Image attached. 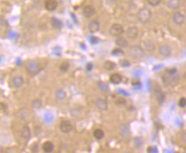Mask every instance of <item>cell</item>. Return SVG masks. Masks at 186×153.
Wrapping results in <instances>:
<instances>
[{
  "label": "cell",
  "instance_id": "5b68a950",
  "mask_svg": "<svg viewBox=\"0 0 186 153\" xmlns=\"http://www.w3.org/2000/svg\"><path fill=\"white\" fill-rule=\"evenodd\" d=\"M109 32H110L111 35L117 37V36L121 35V34L124 33V29H123V27H122L120 24H118V23H114V24H112L111 27L110 28Z\"/></svg>",
  "mask_w": 186,
  "mask_h": 153
},
{
  "label": "cell",
  "instance_id": "7a4b0ae2",
  "mask_svg": "<svg viewBox=\"0 0 186 153\" xmlns=\"http://www.w3.org/2000/svg\"><path fill=\"white\" fill-rule=\"evenodd\" d=\"M163 82L165 84V85L166 86H174L178 84V76L177 74V72H166L165 74L163 76L162 78Z\"/></svg>",
  "mask_w": 186,
  "mask_h": 153
},
{
  "label": "cell",
  "instance_id": "4dcf8cb0",
  "mask_svg": "<svg viewBox=\"0 0 186 153\" xmlns=\"http://www.w3.org/2000/svg\"><path fill=\"white\" fill-rule=\"evenodd\" d=\"M147 2H148V3L149 5L155 7V6H158V5H159V3L162 2V0H147Z\"/></svg>",
  "mask_w": 186,
  "mask_h": 153
},
{
  "label": "cell",
  "instance_id": "836d02e7",
  "mask_svg": "<svg viewBox=\"0 0 186 153\" xmlns=\"http://www.w3.org/2000/svg\"><path fill=\"white\" fill-rule=\"evenodd\" d=\"M68 68H69V64L68 63H63L61 65H60V71H66L67 70H68Z\"/></svg>",
  "mask_w": 186,
  "mask_h": 153
},
{
  "label": "cell",
  "instance_id": "2e32d148",
  "mask_svg": "<svg viewBox=\"0 0 186 153\" xmlns=\"http://www.w3.org/2000/svg\"><path fill=\"white\" fill-rule=\"evenodd\" d=\"M122 76L119 73H113L110 76V82L113 84H118L122 82Z\"/></svg>",
  "mask_w": 186,
  "mask_h": 153
},
{
  "label": "cell",
  "instance_id": "1f68e13d",
  "mask_svg": "<svg viewBox=\"0 0 186 153\" xmlns=\"http://www.w3.org/2000/svg\"><path fill=\"white\" fill-rule=\"evenodd\" d=\"M119 64L122 67H129L131 65V63L128 61V60H121L119 61Z\"/></svg>",
  "mask_w": 186,
  "mask_h": 153
},
{
  "label": "cell",
  "instance_id": "4316f807",
  "mask_svg": "<svg viewBox=\"0 0 186 153\" xmlns=\"http://www.w3.org/2000/svg\"><path fill=\"white\" fill-rule=\"evenodd\" d=\"M41 105H42V102L40 99H35L32 102V107L35 109H39L41 107Z\"/></svg>",
  "mask_w": 186,
  "mask_h": 153
},
{
  "label": "cell",
  "instance_id": "ffe728a7",
  "mask_svg": "<svg viewBox=\"0 0 186 153\" xmlns=\"http://www.w3.org/2000/svg\"><path fill=\"white\" fill-rule=\"evenodd\" d=\"M42 149L45 152H52L54 149V145L51 141H46L43 144Z\"/></svg>",
  "mask_w": 186,
  "mask_h": 153
},
{
  "label": "cell",
  "instance_id": "7c38bea8",
  "mask_svg": "<svg viewBox=\"0 0 186 153\" xmlns=\"http://www.w3.org/2000/svg\"><path fill=\"white\" fill-rule=\"evenodd\" d=\"M95 106L98 109H100L101 111H106L108 109V105H107L106 101L101 98H99L95 101Z\"/></svg>",
  "mask_w": 186,
  "mask_h": 153
},
{
  "label": "cell",
  "instance_id": "ba28073f",
  "mask_svg": "<svg viewBox=\"0 0 186 153\" xmlns=\"http://www.w3.org/2000/svg\"><path fill=\"white\" fill-rule=\"evenodd\" d=\"M24 84V79L20 77V76H16V77H14L11 81H10V85L11 87L15 88V89H19L21 88Z\"/></svg>",
  "mask_w": 186,
  "mask_h": 153
},
{
  "label": "cell",
  "instance_id": "5bb4252c",
  "mask_svg": "<svg viewBox=\"0 0 186 153\" xmlns=\"http://www.w3.org/2000/svg\"><path fill=\"white\" fill-rule=\"evenodd\" d=\"M181 5H182L181 0H169L167 3V7L172 10L179 9L181 7Z\"/></svg>",
  "mask_w": 186,
  "mask_h": 153
},
{
  "label": "cell",
  "instance_id": "ac0fdd59",
  "mask_svg": "<svg viewBox=\"0 0 186 153\" xmlns=\"http://www.w3.org/2000/svg\"><path fill=\"white\" fill-rule=\"evenodd\" d=\"M115 43L118 47H119L120 48L121 47H126L128 46V41L126 40V39H124V37H121L120 35L119 36H117V39L115 40Z\"/></svg>",
  "mask_w": 186,
  "mask_h": 153
},
{
  "label": "cell",
  "instance_id": "83f0119b",
  "mask_svg": "<svg viewBox=\"0 0 186 153\" xmlns=\"http://www.w3.org/2000/svg\"><path fill=\"white\" fill-rule=\"evenodd\" d=\"M98 88L100 89V91H101L102 92L108 91V86H107V84H105L104 82H102V81H100L98 83Z\"/></svg>",
  "mask_w": 186,
  "mask_h": 153
},
{
  "label": "cell",
  "instance_id": "9c48e42d",
  "mask_svg": "<svg viewBox=\"0 0 186 153\" xmlns=\"http://www.w3.org/2000/svg\"><path fill=\"white\" fill-rule=\"evenodd\" d=\"M59 127H60L61 132H64V133H69L73 129V126H72L71 123L69 121H61Z\"/></svg>",
  "mask_w": 186,
  "mask_h": 153
},
{
  "label": "cell",
  "instance_id": "b9f144b4",
  "mask_svg": "<svg viewBox=\"0 0 186 153\" xmlns=\"http://www.w3.org/2000/svg\"><path fill=\"white\" fill-rule=\"evenodd\" d=\"M0 152H2V149H1V147H0Z\"/></svg>",
  "mask_w": 186,
  "mask_h": 153
},
{
  "label": "cell",
  "instance_id": "8d00e7d4",
  "mask_svg": "<svg viewBox=\"0 0 186 153\" xmlns=\"http://www.w3.org/2000/svg\"><path fill=\"white\" fill-rule=\"evenodd\" d=\"M148 152L149 153H156L158 152V149L155 147V146H150V147H148Z\"/></svg>",
  "mask_w": 186,
  "mask_h": 153
},
{
  "label": "cell",
  "instance_id": "d590c367",
  "mask_svg": "<svg viewBox=\"0 0 186 153\" xmlns=\"http://www.w3.org/2000/svg\"><path fill=\"white\" fill-rule=\"evenodd\" d=\"M132 86L134 88H135L136 90L141 89V83H140V81H134L132 83Z\"/></svg>",
  "mask_w": 186,
  "mask_h": 153
},
{
  "label": "cell",
  "instance_id": "277c9868",
  "mask_svg": "<svg viewBox=\"0 0 186 153\" xmlns=\"http://www.w3.org/2000/svg\"><path fill=\"white\" fill-rule=\"evenodd\" d=\"M40 65L39 64V63L35 61L30 62L27 66V71L29 75L31 76H34L36 74H38L40 71Z\"/></svg>",
  "mask_w": 186,
  "mask_h": 153
},
{
  "label": "cell",
  "instance_id": "8fae6325",
  "mask_svg": "<svg viewBox=\"0 0 186 153\" xmlns=\"http://www.w3.org/2000/svg\"><path fill=\"white\" fill-rule=\"evenodd\" d=\"M95 14V9L92 5H88L83 9V16L86 18H90Z\"/></svg>",
  "mask_w": 186,
  "mask_h": 153
},
{
  "label": "cell",
  "instance_id": "484cf974",
  "mask_svg": "<svg viewBox=\"0 0 186 153\" xmlns=\"http://www.w3.org/2000/svg\"><path fill=\"white\" fill-rule=\"evenodd\" d=\"M115 66H116L115 63L110 61V60H107V61L104 63V68L106 69V71H111V70H113L115 68Z\"/></svg>",
  "mask_w": 186,
  "mask_h": 153
},
{
  "label": "cell",
  "instance_id": "d6a6232c",
  "mask_svg": "<svg viewBox=\"0 0 186 153\" xmlns=\"http://www.w3.org/2000/svg\"><path fill=\"white\" fill-rule=\"evenodd\" d=\"M89 40H90V43L93 44V45H95V44H98L100 42V39L98 37H95V36H92L89 38Z\"/></svg>",
  "mask_w": 186,
  "mask_h": 153
},
{
  "label": "cell",
  "instance_id": "ab89813d",
  "mask_svg": "<svg viewBox=\"0 0 186 153\" xmlns=\"http://www.w3.org/2000/svg\"><path fill=\"white\" fill-rule=\"evenodd\" d=\"M70 16H72V17L74 18V22H75L76 23H77V18H76V16H75V15H74V14H71Z\"/></svg>",
  "mask_w": 186,
  "mask_h": 153
},
{
  "label": "cell",
  "instance_id": "f35d334b",
  "mask_svg": "<svg viewBox=\"0 0 186 153\" xmlns=\"http://www.w3.org/2000/svg\"><path fill=\"white\" fill-rule=\"evenodd\" d=\"M93 69V64H90V63H88V64H87V71H91Z\"/></svg>",
  "mask_w": 186,
  "mask_h": 153
},
{
  "label": "cell",
  "instance_id": "6da1fadb",
  "mask_svg": "<svg viewBox=\"0 0 186 153\" xmlns=\"http://www.w3.org/2000/svg\"><path fill=\"white\" fill-rule=\"evenodd\" d=\"M152 18V12L148 8H142L137 13V19L142 24H147Z\"/></svg>",
  "mask_w": 186,
  "mask_h": 153
},
{
  "label": "cell",
  "instance_id": "74e56055",
  "mask_svg": "<svg viewBox=\"0 0 186 153\" xmlns=\"http://www.w3.org/2000/svg\"><path fill=\"white\" fill-rule=\"evenodd\" d=\"M106 3L110 5H112V4H115L118 0H106Z\"/></svg>",
  "mask_w": 186,
  "mask_h": 153
},
{
  "label": "cell",
  "instance_id": "d4e9b609",
  "mask_svg": "<svg viewBox=\"0 0 186 153\" xmlns=\"http://www.w3.org/2000/svg\"><path fill=\"white\" fill-rule=\"evenodd\" d=\"M104 135H105V133H104L103 130H101V129H95L94 132V138L96 139H103Z\"/></svg>",
  "mask_w": 186,
  "mask_h": 153
},
{
  "label": "cell",
  "instance_id": "3957f363",
  "mask_svg": "<svg viewBox=\"0 0 186 153\" xmlns=\"http://www.w3.org/2000/svg\"><path fill=\"white\" fill-rule=\"evenodd\" d=\"M130 56L135 60H140L144 56V50L140 46H132L129 49Z\"/></svg>",
  "mask_w": 186,
  "mask_h": 153
},
{
  "label": "cell",
  "instance_id": "9a60e30c",
  "mask_svg": "<svg viewBox=\"0 0 186 153\" xmlns=\"http://www.w3.org/2000/svg\"><path fill=\"white\" fill-rule=\"evenodd\" d=\"M45 7L48 11H53L57 7V2L56 0H46L45 2Z\"/></svg>",
  "mask_w": 186,
  "mask_h": 153
},
{
  "label": "cell",
  "instance_id": "f546056e",
  "mask_svg": "<svg viewBox=\"0 0 186 153\" xmlns=\"http://www.w3.org/2000/svg\"><path fill=\"white\" fill-rule=\"evenodd\" d=\"M111 55H113V56H121V55H124V51L120 47L115 48L114 50L111 51Z\"/></svg>",
  "mask_w": 186,
  "mask_h": 153
},
{
  "label": "cell",
  "instance_id": "52a82bcc",
  "mask_svg": "<svg viewBox=\"0 0 186 153\" xmlns=\"http://www.w3.org/2000/svg\"><path fill=\"white\" fill-rule=\"evenodd\" d=\"M172 21L175 24L180 26V25L184 24V23L185 21V16L181 12H175L172 15Z\"/></svg>",
  "mask_w": 186,
  "mask_h": 153
},
{
  "label": "cell",
  "instance_id": "e0dca14e",
  "mask_svg": "<svg viewBox=\"0 0 186 153\" xmlns=\"http://www.w3.org/2000/svg\"><path fill=\"white\" fill-rule=\"evenodd\" d=\"M88 29L91 33H95L100 30V23L98 20H94L89 23Z\"/></svg>",
  "mask_w": 186,
  "mask_h": 153
},
{
  "label": "cell",
  "instance_id": "f1b7e54d",
  "mask_svg": "<svg viewBox=\"0 0 186 153\" xmlns=\"http://www.w3.org/2000/svg\"><path fill=\"white\" fill-rule=\"evenodd\" d=\"M145 47H146V49L149 52H152L155 50V44L150 40H147L145 42Z\"/></svg>",
  "mask_w": 186,
  "mask_h": 153
},
{
  "label": "cell",
  "instance_id": "d6986e66",
  "mask_svg": "<svg viewBox=\"0 0 186 153\" xmlns=\"http://www.w3.org/2000/svg\"><path fill=\"white\" fill-rule=\"evenodd\" d=\"M22 137L26 139V140H28L30 139V136H31V131L29 129V127L27 126H24L22 129Z\"/></svg>",
  "mask_w": 186,
  "mask_h": 153
},
{
  "label": "cell",
  "instance_id": "7402d4cb",
  "mask_svg": "<svg viewBox=\"0 0 186 153\" xmlns=\"http://www.w3.org/2000/svg\"><path fill=\"white\" fill-rule=\"evenodd\" d=\"M51 23H52V25H53V28H55V29H61V28H62V26H63L62 22H61L60 20H58L57 18H55V17L52 18V20H51Z\"/></svg>",
  "mask_w": 186,
  "mask_h": 153
},
{
  "label": "cell",
  "instance_id": "44dd1931",
  "mask_svg": "<svg viewBox=\"0 0 186 153\" xmlns=\"http://www.w3.org/2000/svg\"><path fill=\"white\" fill-rule=\"evenodd\" d=\"M134 141V145L136 149H140L142 148V146L143 145V140L141 137H136L133 139Z\"/></svg>",
  "mask_w": 186,
  "mask_h": 153
},
{
  "label": "cell",
  "instance_id": "30bf717a",
  "mask_svg": "<svg viewBox=\"0 0 186 153\" xmlns=\"http://www.w3.org/2000/svg\"><path fill=\"white\" fill-rule=\"evenodd\" d=\"M119 132L121 134V136L124 139H127L129 138L131 132H130V127L127 124H121L119 126Z\"/></svg>",
  "mask_w": 186,
  "mask_h": 153
},
{
  "label": "cell",
  "instance_id": "e575fe53",
  "mask_svg": "<svg viewBox=\"0 0 186 153\" xmlns=\"http://www.w3.org/2000/svg\"><path fill=\"white\" fill-rule=\"evenodd\" d=\"M178 105L180 108H185L186 105V100L185 97H182L180 100H179V102H178Z\"/></svg>",
  "mask_w": 186,
  "mask_h": 153
},
{
  "label": "cell",
  "instance_id": "60d3db41",
  "mask_svg": "<svg viewBox=\"0 0 186 153\" xmlns=\"http://www.w3.org/2000/svg\"><path fill=\"white\" fill-rule=\"evenodd\" d=\"M17 64H21V61H20V60H17Z\"/></svg>",
  "mask_w": 186,
  "mask_h": 153
},
{
  "label": "cell",
  "instance_id": "603a6c76",
  "mask_svg": "<svg viewBox=\"0 0 186 153\" xmlns=\"http://www.w3.org/2000/svg\"><path fill=\"white\" fill-rule=\"evenodd\" d=\"M155 96H156V99L158 101L159 103H163V102L165 101V94L161 91L160 90L159 91H155Z\"/></svg>",
  "mask_w": 186,
  "mask_h": 153
},
{
  "label": "cell",
  "instance_id": "4fadbf2b",
  "mask_svg": "<svg viewBox=\"0 0 186 153\" xmlns=\"http://www.w3.org/2000/svg\"><path fill=\"white\" fill-rule=\"evenodd\" d=\"M126 35L127 37L130 39V40H135L137 35H138V30L136 27L132 26V27H130L127 31H126Z\"/></svg>",
  "mask_w": 186,
  "mask_h": 153
},
{
  "label": "cell",
  "instance_id": "cb8c5ba5",
  "mask_svg": "<svg viewBox=\"0 0 186 153\" xmlns=\"http://www.w3.org/2000/svg\"><path fill=\"white\" fill-rule=\"evenodd\" d=\"M65 97H66V93L63 90H57L56 91V98L58 101H63L65 99Z\"/></svg>",
  "mask_w": 186,
  "mask_h": 153
},
{
  "label": "cell",
  "instance_id": "8992f818",
  "mask_svg": "<svg viewBox=\"0 0 186 153\" xmlns=\"http://www.w3.org/2000/svg\"><path fill=\"white\" fill-rule=\"evenodd\" d=\"M159 54L164 58H169L172 55V48L168 45H161L159 48Z\"/></svg>",
  "mask_w": 186,
  "mask_h": 153
}]
</instances>
